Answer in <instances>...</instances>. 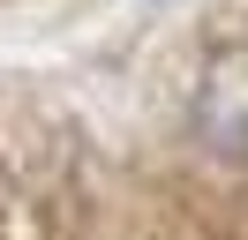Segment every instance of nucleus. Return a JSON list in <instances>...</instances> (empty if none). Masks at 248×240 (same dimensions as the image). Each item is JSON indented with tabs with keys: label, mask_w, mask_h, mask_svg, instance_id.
Returning a JSON list of instances; mask_svg holds the SVG:
<instances>
[{
	"label": "nucleus",
	"mask_w": 248,
	"mask_h": 240,
	"mask_svg": "<svg viewBox=\"0 0 248 240\" xmlns=\"http://www.w3.org/2000/svg\"><path fill=\"white\" fill-rule=\"evenodd\" d=\"M203 150H218L226 165H248V38L218 45L196 68V98H188Z\"/></svg>",
	"instance_id": "nucleus-1"
}]
</instances>
